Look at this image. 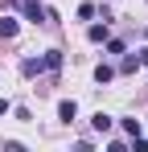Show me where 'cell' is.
<instances>
[{"label": "cell", "mask_w": 148, "mask_h": 152, "mask_svg": "<svg viewBox=\"0 0 148 152\" xmlns=\"http://www.w3.org/2000/svg\"><path fill=\"white\" fill-rule=\"evenodd\" d=\"M107 53H123V41H119V37H107Z\"/></svg>", "instance_id": "cell-12"}, {"label": "cell", "mask_w": 148, "mask_h": 152, "mask_svg": "<svg viewBox=\"0 0 148 152\" xmlns=\"http://www.w3.org/2000/svg\"><path fill=\"white\" fill-rule=\"evenodd\" d=\"M111 124H115V119H111L107 111H95V115H91V127H95V132H111Z\"/></svg>", "instance_id": "cell-5"}, {"label": "cell", "mask_w": 148, "mask_h": 152, "mask_svg": "<svg viewBox=\"0 0 148 152\" xmlns=\"http://www.w3.org/2000/svg\"><path fill=\"white\" fill-rule=\"evenodd\" d=\"M86 37H91L95 45H103V41H107V21H103V25H91V29H86Z\"/></svg>", "instance_id": "cell-8"}, {"label": "cell", "mask_w": 148, "mask_h": 152, "mask_svg": "<svg viewBox=\"0 0 148 152\" xmlns=\"http://www.w3.org/2000/svg\"><path fill=\"white\" fill-rule=\"evenodd\" d=\"M17 21H12V17H0V41H12V37H17Z\"/></svg>", "instance_id": "cell-4"}, {"label": "cell", "mask_w": 148, "mask_h": 152, "mask_svg": "<svg viewBox=\"0 0 148 152\" xmlns=\"http://www.w3.org/2000/svg\"><path fill=\"white\" fill-rule=\"evenodd\" d=\"M144 37H148V29H144Z\"/></svg>", "instance_id": "cell-16"}, {"label": "cell", "mask_w": 148, "mask_h": 152, "mask_svg": "<svg viewBox=\"0 0 148 152\" xmlns=\"http://www.w3.org/2000/svg\"><path fill=\"white\" fill-rule=\"evenodd\" d=\"M123 124V132H127V136H140V119H119Z\"/></svg>", "instance_id": "cell-10"}, {"label": "cell", "mask_w": 148, "mask_h": 152, "mask_svg": "<svg viewBox=\"0 0 148 152\" xmlns=\"http://www.w3.org/2000/svg\"><path fill=\"white\" fill-rule=\"evenodd\" d=\"M41 70H45V58H25V62H21V74L25 78H37Z\"/></svg>", "instance_id": "cell-3"}, {"label": "cell", "mask_w": 148, "mask_h": 152, "mask_svg": "<svg viewBox=\"0 0 148 152\" xmlns=\"http://www.w3.org/2000/svg\"><path fill=\"white\" fill-rule=\"evenodd\" d=\"M140 66H148V50H140Z\"/></svg>", "instance_id": "cell-15"}, {"label": "cell", "mask_w": 148, "mask_h": 152, "mask_svg": "<svg viewBox=\"0 0 148 152\" xmlns=\"http://www.w3.org/2000/svg\"><path fill=\"white\" fill-rule=\"evenodd\" d=\"M58 119H62V124H74V119H78V103L62 99V103H58Z\"/></svg>", "instance_id": "cell-2"}, {"label": "cell", "mask_w": 148, "mask_h": 152, "mask_svg": "<svg viewBox=\"0 0 148 152\" xmlns=\"http://www.w3.org/2000/svg\"><path fill=\"white\" fill-rule=\"evenodd\" d=\"M41 58H45V70H49V74L62 70V50H49V53H41Z\"/></svg>", "instance_id": "cell-6"}, {"label": "cell", "mask_w": 148, "mask_h": 152, "mask_svg": "<svg viewBox=\"0 0 148 152\" xmlns=\"http://www.w3.org/2000/svg\"><path fill=\"white\" fill-rule=\"evenodd\" d=\"M140 70V58H123L119 62V74H136Z\"/></svg>", "instance_id": "cell-9"}, {"label": "cell", "mask_w": 148, "mask_h": 152, "mask_svg": "<svg viewBox=\"0 0 148 152\" xmlns=\"http://www.w3.org/2000/svg\"><path fill=\"white\" fill-rule=\"evenodd\" d=\"M95 17V4H78V21H91Z\"/></svg>", "instance_id": "cell-11"}, {"label": "cell", "mask_w": 148, "mask_h": 152, "mask_svg": "<svg viewBox=\"0 0 148 152\" xmlns=\"http://www.w3.org/2000/svg\"><path fill=\"white\" fill-rule=\"evenodd\" d=\"M0 8H21V0H0Z\"/></svg>", "instance_id": "cell-13"}, {"label": "cell", "mask_w": 148, "mask_h": 152, "mask_svg": "<svg viewBox=\"0 0 148 152\" xmlns=\"http://www.w3.org/2000/svg\"><path fill=\"white\" fill-rule=\"evenodd\" d=\"M8 111H12V103H8V99H0V115H8Z\"/></svg>", "instance_id": "cell-14"}, {"label": "cell", "mask_w": 148, "mask_h": 152, "mask_svg": "<svg viewBox=\"0 0 148 152\" xmlns=\"http://www.w3.org/2000/svg\"><path fill=\"white\" fill-rule=\"evenodd\" d=\"M111 78H115V66H107V62H99V66H95V82L103 86V82H111Z\"/></svg>", "instance_id": "cell-7"}, {"label": "cell", "mask_w": 148, "mask_h": 152, "mask_svg": "<svg viewBox=\"0 0 148 152\" xmlns=\"http://www.w3.org/2000/svg\"><path fill=\"white\" fill-rule=\"evenodd\" d=\"M21 12H25V21H33V25L49 21V8H41L37 0H21Z\"/></svg>", "instance_id": "cell-1"}]
</instances>
